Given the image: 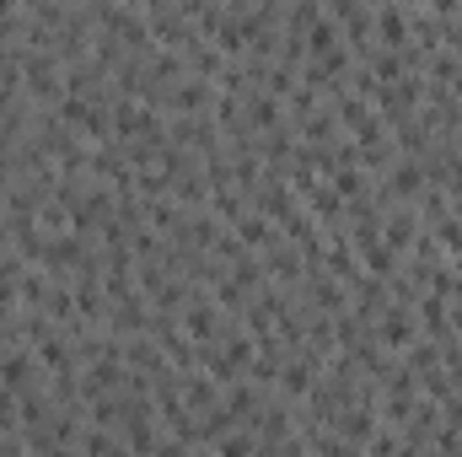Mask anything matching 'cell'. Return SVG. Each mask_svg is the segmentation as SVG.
I'll return each instance as SVG.
<instances>
[{"instance_id": "cell-1", "label": "cell", "mask_w": 462, "mask_h": 457, "mask_svg": "<svg viewBox=\"0 0 462 457\" xmlns=\"http://www.w3.org/2000/svg\"><path fill=\"white\" fill-rule=\"evenodd\" d=\"M414 231H420L414 210H393V216H387V237H382V242L398 253V247H409V242H414Z\"/></svg>"}]
</instances>
